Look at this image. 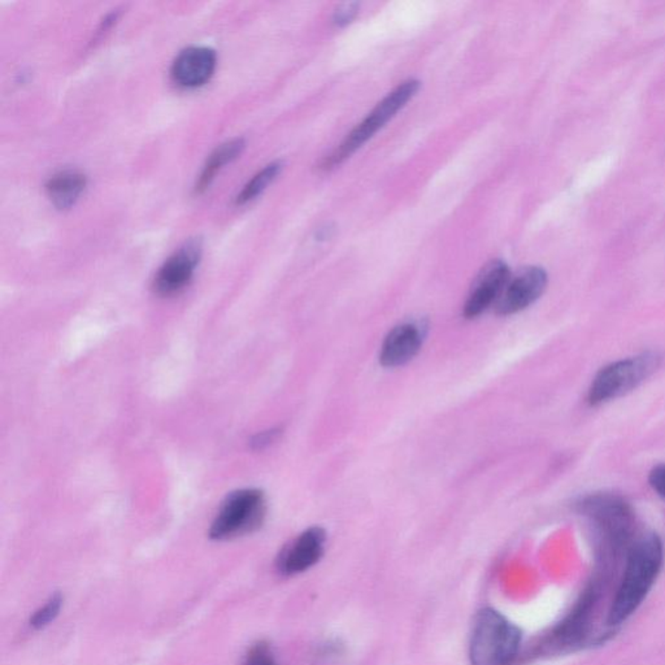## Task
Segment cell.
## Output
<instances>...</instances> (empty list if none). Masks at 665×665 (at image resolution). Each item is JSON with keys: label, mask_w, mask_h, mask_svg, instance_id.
Returning <instances> with one entry per match:
<instances>
[{"label": "cell", "mask_w": 665, "mask_h": 665, "mask_svg": "<svg viewBox=\"0 0 665 665\" xmlns=\"http://www.w3.org/2000/svg\"><path fill=\"white\" fill-rule=\"evenodd\" d=\"M326 533L320 526H312L285 546L277 559V566L286 576L303 574L320 562L325 551Z\"/></svg>", "instance_id": "11"}, {"label": "cell", "mask_w": 665, "mask_h": 665, "mask_svg": "<svg viewBox=\"0 0 665 665\" xmlns=\"http://www.w3.org/2000/svg\"><path fill=\"white\" fill-rule=\"evenodd\" d=\"M281 429H271L267 432L259 433V435L254 436L251 446L255 450H264V448L273 445L281 436Z\"/></svg>", "instance_id": "21"}, {"label": "cell", "mask_w": 665, "mask_h": 665, "mask_svg": "<svg viewBox=\"0 0 665 665\" xmlns=\"http://www.w3.org/2000/svg\"><path fill=\"white\" fill-rule=\"evenodd\" d=\"M548 276L545 269L528 267L517 272L505 285V290L497 300V314L510 316L519 314L536 303L548 288Z\"/></svg>", "instance_id": "7"}, {"label": "cell", "mask_w": 665, "mask_h": 665, "mask_svg": "<svg viewBox=\"0 0 665 665\" xmlns=\"http://www.w3.org/2000/svg\"><path fill=\"white\" fill-rule=\"evenodd\" d=\"M201 257L202 242L198 239H192L178 248L156 273L154 281L156 294L170 297L181 291L193 279Z\"/></svg>", "instance_id": "10"}, {"label": "cell", "mask_w": 665, "mask_h": 665, "mask_svg": "<svg viewBox=\"0 0 665 665\" xmlns=\"http://www.w3.org/2000/svg\"><path fill=\"white\" fill-rule=\"evenodd\" d=\"M578 514L589 520L600 538L606 562L629 550L633 543L635 516L632 505L615 493H594L577 503Z\"/></svg>", "instance_id": "2"}, {"label": "cell", "mask_w": 665, "mask_h": 665, "mask_svg": "<svg viewBox=\"0 0 665 665\" xmlns=\"http://www.w3.org/2000/svg\"><path fill=\"white\" fill-rule=\"evenodd\" d=\"M216 52L210 48H189L176 57L170 76L176 85L184 89L203 86L213 76L216 69Z\"/></svg>", "instance_id": "13"}, {"label": "cell", "mask_w": 665, "mask_h": 665, "mask_svg": "<svg viewBox=\"0 0 665 665\" xmlns=\"http://www.w3.org/2000/svg\"><path fill=\"white\" fill-rule=\"evenodd\" d=\"M649 482L652 490L665 500V464H658L652 468L649 474Z\"/></svg>", "instance_id": "19"}, {"label": "cell", "mask_w": 665, "mask_h": 665, "mask_svg": "<svg viewBox=\"0 0 665 665\" xmlns=\"http://www.w3.org/2000/svg\"><path fill=\"white\" fill-rule=\"evenodd\" d=\"M86 177L76 170L57 173L46 185L48 198L59 210H68L76 204L81 194L85 192Z\"/></svg>", "instance_id": "14"}, {"label": "cell", "mask_w": 665, "mask_h": 665, "mask_svg": "<svg viewBox=\"0 0 665 665\" xmlns=\"http://www.w3.org/2000/svg\"><path fill=\"white\" fill-rule=\"evenodd\" d=\"M282 170L281 161H274L269 164L264 169L260 170L257 175L254 176L250 181L246 184L244 190L237 195L236 203L244 205L248 202L254 201L257 196L262 195L269 185L277 178Z\"/></svg>", "instance_id": "16"}, {"label": "cell", "mask_w": 665, "mask_h": 665, "mask_svg": "<svg viewBox=\"0 0 665 665\" xmlns=\"http://www.w3.org/2000/svg\"><path fill=\"white\" fill-rule=\"evenodd\" d=\"M663 559V542L658 534L647 533L633 540L623 581L607 618L609 626H620L637 611L661 574Z\"/></svg>", "instance_id": "1"}, {"label": "cell", "mask_w": 665, "mask_h": 665, "mask_svg": "<svg viewBox=\"0 0 665 665\" xmlns=\"http://www.w3.org/2000/svg\"><path fill=\"white\" fill-rule=\"evenodd\" d=\"M358 13V5L357 3H351V4H343L342 7L338 8L334 13V24L338 26H345L350 24L352 20L357 17Z\"/></svg>", "instance_id": "20"}, {"label": "cell", "mask_w": 665, "mask_h": 665, "mask_svg": "<svg viewBox=\"0 0 665 665\" xmlns=\"http://www.w3.org/2000/svg\"><path fill=\"white\" fill-rule=\"evenodd\" d=\"M600 597V585L595 581L594 583H590L589 588L581 595L571 614L555 627L551 635V646L574 647L583 640Z\"/></svg>", "instance_id": "12"}, {"label": "cell", "mask_w": 665, "mask_h": 665, "mask_svg": "<svg viewBox=\"0 0 665 665\" xmlns=\"http://www.w3.org/2000/svg\"><path fill=\"white\" fill-rule=\"evenodd\" d=\"M661 363V355L652 351L609 363L592 378L588 403L592 407L600 406L633 392L658 371Z\"/></svg>", "instance_id": "4"}, {"label": "cell", "mask_w": 665, "mask_h": 665, "mask_svg": "<svg viewBox=\"0 0 665 665\" xmlns=\"http://www.w3.org/2000/svg\"><path fill=\"white\" fill-rule=\"evenodd\" d=\"M420 90V82L418 80H409L393 90L386 98L376 106L368 117L358 124L352 130L340 147L334 150L331 155L326 156L320 164L321 170H332V168L342 164L346 159L357 152L367 141L371 140L373 135L383 129L395 115L406 107V104L418 94Z\"/></svg>", "instance_id": "5"}, {"label": "cell", "mask_w": 665, "mask_h": 665, "mask_svg": "<svg viewBox=\"0 0 665 665\" xmlns=\"http://www.w3.org/2000/svg\"><path fill=\"white\" fill-rule=\"evenodd\" d=\"M62 595H52L50 600H48V603H46L45 606L42 607V609H39V611H37L36 614L33 615V618H30V626L37 630H40L43 629V627L50 626L51 621H54L55 618H57V615H59L60 609H62Z\"/></svg>", "instance_id": "17"}, {"label": "cell", "mask_w": 665, "mask_h": 665, "mask_svg": "<svg viewBox=\"0 0 665 665\" xmlns=\"http://www.w3.org/2000/svg\"><path fill=\"white\" fill-rule=\"evenodd\" d=\"M425 320H409L394 326L384 337L380 351V363L384 368H398L420 352L428 335Z\"/></svg>", "instance_id": "8"}, {"label": "cell", "mask_w": 665, "mask_h": 665, "mask_svg": "<svg viewBox=\"0 0 665 665\" xmlns=\"http://www.w3.org/2000/svg\"><path fill=\"white\" fill-rule=\"evenodd\" d=\"M510 279V268L505 262L491 260L488 263L474 279L472 288L465 300L462 311L465 319H476L491 306H496Z\"/></svg>", "instance_id": "9"}, {"label": "cell", "mask_w": 665, "mask_h": 665, "mask_svg": "<svg viewBox=\"0 0 665 665\" xmlns=\"http://www.w3.org/2000/svg\"><path fill=\"white\" fill-rule=\"evenodd\" d=\"M245 150V141L242 138H236L225 142L221 146H219L215 151L211 154L208 158L207 163L202 170L201 177L196 182L195 190L198 193L203 192L210 186L212 179L215 178L216 173L221 169L222 167L227 166L228 163H231L234 159L238 158Z\"/></svg>", "instance_id": "15"}, {"label": "cell", "mask_w": 665, "mask_h": 665, "mask_svg": "<svg viewBox=\"0 0 665 665\" xmlns=\"http://www.w3.org/2000/svg\"><path fill=\"white\" fill-rule=\"evenodd\" d=\"M244 665H277L267 643H257L248 652Z\"/></svg>", "instance_id": "18"}, {"label": "cell", "mask_w": 665, "mask_h": 665, "mask_svg": "<svg viewBox=\"0 0 665 665\" xmlns=\"http://www.w3.org/2000/svg\"><path fill=\"white\" fill-rule=\"evenodd\" d=\"M267 514L264 493L257 488H242L229 494L220 507L210 529L216 540L253 533L263 525Z\"/></svg>", "instance_id": "6"}, {"label": "cell", "mask_w": 665, "mask_h": 665, "mask_svg": "<svg viewBox=\"0 0 665 665\" xmlns=\"http://www.w3.org/2000/svg\"><path fill=\"white\" fill-rule=\"evenodd\" d=\"M522 633L507 618L484 609L474 618L470 659L472 665H511L522 646Z\"/></svg>", "instance_id": "3"}]
</instances>
